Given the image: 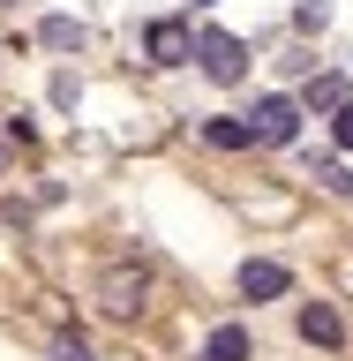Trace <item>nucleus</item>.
<instances>
[{
    "label": "nucleus",
    "mask_w": 353,
    "mask_h": 361,
    "mask_svg": "<svg viewBox=\"0 0 353 361\" xmlns=\"http://www.w3.org/2000/svg\"><path fill=\"white\" fill-rule=\"evenodd\" d=\"M286 286H293L286 264H271V256H248V264H241V293H248V301H278Z\"/></svg>",
    "instance_id": "39448f33"
},
{
    "label": "nucleus",
    "mask_w": 353,
    "mask_h": 361,
    "mask_svg": "<svg viewBox=\"0 0 353 361\" xmlns=\"http://www.w3.org/2000/svg\"><path fill=\"white\" fill-rule=\"evenodd\" d=\"M203 143H211V151H248L256 135H248V121H233V113H211V121H203Z\"/></svg>",
    "instance_id": "6e6552de"
},
{
    "label": "nucleus",
    "mask_w": 353,
    "mask_h": 361,
    "mask_svg": "<svg viewBox=\"0 0 353 361\" xmlns=\"http://www.w3.org/2000/svg\"><path fill=\"white\" fill-rule=\"evenodd\" d=\"M248 354H256V338L241 324H218V331L203 338V361H248Z\"/></svg>",
    "instance_id": "0eeeda50"
},
{
    "label": "nucleus",
    "mask_w": 353,
    "mask_h": 361,
    "mask_svg": "<svg viewBox=\"0 0 353 361\" xmlns=\"http://www.w3.org/2000/svg\"><path fill=\"white\" fill-rule=\"evenodd\" d=\"M346 106V75H316L309 83V113H338Z\"/></svg>",
    "instance_id": "9d476101"
},
{
    "label": "nucleus",
    "mask_w": 353,
    "mask_h": 361,
    "mask_svg": "<svg viewBox=\"0 0 353 361\" xmlns=\"http://www.w3.org/2000/svg\"><path fill=\"white\" fill-rule=\"evenodd\" d=\"M293 23H301V30H323V23H331V8H323V0H301V8H293Z\"/></svg>",
    "instance_id": "ddd939ff"
},
{
    "label": "nucleus",
    "mask_w": 353,
    "mask_h": 361,
    "mask_svg": "<svg viewBox=\"0 0 353 361\" xmlns=\"http://www.w3.org/2000/svg\"><path fill=\"white\" fill-rule=\"evenodd\" d=\"M38 45H45V53H75V45H83V23H75V16H45L38 23Z\"/></svg>",
    "instance_id": "1a4fd4ad"
},
{
    "label": "nucleus",
    "mask_w": 353,
    "mask_h": 361,
    "mask_svg": "<svg viewBox=\"0 0 353 361\" xmlns=\"http://www.w3.org/2000/svg\"><path fill=\"white\" fill-rule=\"evenodd\" d=\"M53 361H90V346L83 338H53Z\"/></svg>",
    "instance_id": "4468645a"
},
{
    "label": "nucleus",
    "mask_w": 353,
    "mask_h": 361,
    "mask_svg": "<svg viewBox=\"0 0 353 361\" xmlns=\"http://www.w3.org/2000/svg\"><path fill=\"white\" fill-rule=\"evenodd\" d=\"M248 135H256V143H271V151H278V143H293V135H301V106H293V98H278V90H271V98H256Z\"/></svg>",
    "instance_id": "f03ea898"
},
{
    "label": "nucleus",
    "mask_w": 353,
    "mask_h": 361,
    "mask_svg": "<svg viewBox=\"0 0 353 361\" xmlns=\"http://www.w3.org/2000/svg\"><path fill=\"white\" fill-rule=\"evenodd\" d=\"M196 68L211 83H241L248 75V45L233 38V30H196Z\"/></svg>",
    "instance_id": "f257e3e1"
},
{
    "label": "nucleus",
    "mask_w": 353,
    "mask_h": 361,
    "mask_svg": "<svg viewBox=\"0 0 353 361\" xmlns=\"http://www.w3.org/2000/svg\"><path fill=\"white\" fill-rule=\"evenodd\" d=\"M143 293H151V279L135 264H113L106 279H98V309H113V316H143Z\"/></svg>",
    "instance_id": "20e7f679"
},
{
    "label": "nucleus",
    "mask_w": 353,
    "mask_h": 361,
    "mask_svg": "<svg viewBox=\"0 0 353 361\" xmlns=\"http://www.w3.org/2000/svg\"><path fill=\"white\" fill-rule=\"evenodd\" d=\"M143 53H151L158 68H188V61H196V30L173 23V16H158L151 30H143Z\"/></svg>",
    "instance_id": "7ed1b4c3"
},
{
    "label": "nucleus",
    "mask_w": 353,
    "mask_h": 361,
    "mask_svg": "<svg viewBox=\"0 0 353 361\" xmlns=\"http://www.w3.org/2000/svg\"><path fill=\"white\" fill-rule=\"evenodd\" d=\"M316 180H323V188H338V196H353V173L338 166V158H316Z\"/></svg>",
    "instance_id": "9b49d317"
},
{
    "label": "nucleus",
    "mask_w": 353,
    "mask_h": 361,
    "mask_svg": "<svg viewBox=\"0 0 353 361\" xmlns=\"http://www.w3.org/2000/svg\"><path fill=\"white\" fill-rule=\"evenodd\" d=\"M331 143H338V151H353V98L331 113Z\"/></svg>",
    "instance_id": "f8f14e48"
},
{
    "label": "nucleus",
    "mask_w": 353,
    "mask_h": 361,
    "mask_svg": "<svg viewBox=\"0 0 353 361\" xmlns=\"http://www.w3.org/2000/svg\"><path fill=\"white\" fill-rule=\"evenodd\" d=\"M301 338H309V346H346V324H338L331 301H309V309H301Z\"/></svg>",
    "instance_id": "423d86ee"
}]
</instances>
